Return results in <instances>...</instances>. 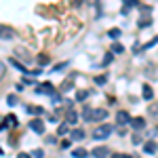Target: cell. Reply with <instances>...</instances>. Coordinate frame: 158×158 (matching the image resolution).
<instances>
[{
	"label": "cell",
	"instance_id": "6da1fadb",
	"mask_svg": "<svg viewBox=\"0 0 158 158\" xmlns=\"http://www.w3.org/2000/svg\"><path fill=\"white\" fill-rule=\"evenodd\" d=\"M112 133H114V129L110 124H99L93 129V139H108Z\"/></svg>",
	"mask_w": 158,
	"mask_h": 158
},
{
	"label": "cell",
	"instance_id": "7a4b0ae2",
	"mask_svg": "<svg viewBox=\"0 0 158 158\" xmlns=\"http://www.w3.org/2000/svg\"><path fill=\"white\" fill-rule=\"evenodd\" d=\"M116 120H118V124H131L133 118L129 116V112H127V110H120V112L116 114Z\"/></svg>",
	"mask_w": 158,
	"mask_h": 158
},
{
	"label": "cell",
	"instance_id": "3957f363",
	"mask_svg": "<svg viewBox=\"0 0 158 158\" xmlns=\"http://www.w3.org/2000/svg\"><path fill=\"white\" fill-rule=\"evenodd\" d=\"M36 93H40V95H42V93H44V95H53V93H55V89H53L51 82H42V85L36 86Z\"/></svg>",
	"mask_w": 158,
	"mask_h": 158
},
{
	"label": "cell",
	"instance_id": "277c9868",
	"mask_svg": "<svg viewBox=\"0 0 158 158\" xmlns=\"http://www.w3.org/2000/svg\"><path fill=\"white\" fill-rule=\"evenodd\" d=\"M30 129H32L34 133L42 135V133H44V122L40 120V118H36V120H32V122H30Z\"/></svg>",
	"mask_w": 158,
	"mask_h": 158
},
{
	"label": "cell",
	"instance_id": "5b68a950",
	"mask_svg": "<svg viewBox=\"0 0 158 158\" xmlns=\"http://www.w3.org/2000/svg\"><path fill=\"white\" fill-rule=\"evenodd\" d=\"M108 154H110V150L106 146H99V148L93 150V156H95V158H108Z\"/></svg>",
	"mask_w": 158,
	"mask_h": 158
},
{
	"label": "cell",
	"instance_id": "8992f818",
	"mask_svg": "<svg viewBox=\"0 0 158 158\" xmlns=\"http://www.w3.org/2000/svg\"><path fill=\"white\" fill-rule=\"evenodd\" d=\"M131 127H133L135 131H141V129H146V120H143L141 116H137V118H133V122H131Z\"/></svg>",
	"mask_w": 158,
	"mask_h": 158
},
{
	"label": "cell",
	"instance_id": "52a82bcc",
	"mask_svg": "<svg viewBox=\"0 0 158 158\" xmlns=\"http://www.w3.org/2000/svg\"><path fill=\"white\" fill-rule=\"evenodd\" d=\"M76 120H78V112L68 110V114H65V122H68V124H76Z\"/></svg>",
	"mask_w": 158,
	"mask_h": 158
},
{
	"label": "cell",
	"instance_id": "ba28073f",
	"mask_svg": "<svg viewBox=\"0 0 158 158\" xmlns=\"http://www.w3.org/2000/svg\"><path fill=\"white\" fill-rule=\"evenodd\" d=\"M70 139H72V141H80V139H85V131H82V129H74L72 133H70Z\"/></svg>",
	"mask_w": 158,
	"mask_h": 158
},
{
	"label": "cell",
	"instance_id": "9c48e42d",
	"mask_svg": "<svg viewBox=\"0 0 158 158\" xmlns=\"http://www.w3.org/2000/svg\"><path fill=\"white\" fill-rule=\"evenodd\" d=\"M27 114H32V116H42V114H44V110L40 108V106H27Z\"/></svg>",
	"mask_w": 158,
	"mask_h": 158
},
{
	"label": "cell",
	"instance_id": "30bf717a",
	"mask_svg": "<svg viewBox=\"0 0 158 158\" xmlns=\"http://www.w3.org/2000/svg\"><path fill=\"white\" fill-rule=\"evenodd\" d=\"M156 150H158L156 141H148V143H143V152H146V154H156Z\"/></svg>",
	"mask_w": 158,
	"mask_h": 158
},
{
	"label": "cell",
	"instance_id": "8fae6325",
	"mask_svg": "<svg viewBox=\"0 0 158 158\" xmlns=\"http://www.w3.org/2000/svg\"><path fill=\"white\" fill-rule=\"evenodd\" d=\"M137 2H139V0H124V4H122V9H120V11L124 13V15H127V13L131 11L133 6H137Z\"/></svg>",
	"mask_w": 158,
	"mask_h": 158
},
{
	"label": "cell",
	"instance_id": "7c38bea8",
	"mask_svg": "<svg viewBox=\"0 0 158 158\" xmlns=\"http://www.w3.org/2000/svg\"><path fill=\"white\" fill-rule=\"evenodd\" d=\"M15 124H17V116H6V118H4V122H2V129H6V127H15Z\"/></svg>",
	"mask_w": 158,
	"mask_h": 158
},
{
	"label": "cell",
	"instance_id": "4fadbf2b",
	"mask_svg": "<svg viewBox=\"0 0 158 158\" xmlns=\"http://www.w3.org/2000/svg\"><path fill=\"white\" fill-rule=\"evenodd\" d=\"M106 116H108L106 110H93V118H91V120H103Z\"/></svg>",
	"mask_w": 158,
	"mask_h": 158
},
{
	"label": "cell",
	"instance_id": "5bb4252c",
	"mask_svg": "<svg viewBox=\"0 0 158 158\" xmlns=\"http://www.w3.org/2000/svg\"><path fill=\"white\" fill-rule=\"evenodd\" d=\"M141 95H143V99H152V97H154V91H152V86L143 85V89H141Z\"/></svg>",
	"mask_w": 158,
	"mask_h": 158
},
{
	"label": "cell",
	"instance_id": "9a60e30c",
	"mask_svg": "<svg viewBox=\"0 0 158 158\" xmlns=\"http://www.w3.org/2000/svg\"><path fill=\"white\" fill-rule=\"evenodd\" d=\"M9 63H11V65H15V68H17V70H19V72H23V74H27V70H25V65H21V63H19V61L17 59H9Z\"/></svg>",
	"mask_w": 158,
	"mask_h": 158
},
{
	"label": "cell",
	"instance_id": "2e32d148",
	"mask_svg": "<svg viewBox=\"0 0 158 158\" xmlns=\"http://www.w3.org/2000/svg\"><path fill=\"white\" fill-rule=\"evenodd\" d=\"M72 156L74 158H86V150H82V148H76L72 152Z\"/></svg>",
	"mask_w": 158,
	"mask_h": 158
},
{
	"label": "cell",
	"instance_id": "e0dca14e",
	"mask_svg": "<svg viewBox=\"0 0 158 158\" xmlns=\"http://www.w3.org/2000/svg\"><path fill=\"white\" fill-rule=\"evenodd\" d=\"M72 80H74V76H70V78H68V80H65V82H63V85H61V91H63V93H65V91H70V89H72Z\"/></svg>",
	"mask_w": 158,
	"mask_h": 158
},
{
	"label": "cell",
	"instance_id": "ac0fdd59",
	"mask_svg": "<svg viewBox=\"0 0 158 158\" xmlns=\"http://www.w3.org/2000/svg\"><path fill=\"white\" fill-rule=\"evenodd\" d=\"M82 116H85V120H91V118H93V110L89 108V106H85V110H82Z\"/></svg>",
	"mask_w": 158,
	"mask_h": 158
},
{
	"label": "cell",
	"instance_id": "d6986e66",
	"mask_svg": "<svg viewBox=\"0 0 158 158\" xmlns=\"http://www.w3.org/2000/svg\"><path fill=\"white\" fill-rule=\"evenodd\" d=\"M108 36L112 38V40H116V38L120 36V30H118V27H112V30L108 32Z\"/></svg>",
	"mask_w": 158,
	"mask_h": 158
},
{
	"label": "cell",
	"instance_id": "ffe728a7",
	"mask_svg": "<svg viewBox=\"0 0 158 158\" xmlns=\"http://www.w3.org/2000/svg\"><path fill=\"white\" fill-rule=\"evenodd\" d=\"M86 97H89V93H86V91H78V93H76V101H85Z\"/></svg>",
	"mask_w": 158,
	"mask_h": 158
},
{
	"label": "cell",
	"instance_id": "44dd1931",
	"mask_svg": "<svg viewBox=\"0 0 158 158\" xmlns=\"http://www.w3.org/2000/svg\"><path fill=\"white\" fill-rule=\"evenodd\" d=\"M150 23H152V19H148V17H146V19L141 17V19L137 21V25H139V27H148V25H150Z\"/></svg>",
	"mask_w": 158,
	"mask_h": 158
},
{
	"label": "cell",
	"instance_id": "7402d4cb",
	"mask_svg": "<svg viewBox=\"0 0 158 158\" xmlns=\"http://www.w3.org/2000/svg\"><path fill=\"white\" fill-rule=\"evenodd\" d=\"M122 51H124L122 44H118V42H114V44H112V53H122Z\"/></svg>",
	"mask_w": 158,
	"mask_h": 158
},
{
	"label": "cell",
	"instance_id": "603a6c76",
	"mask_svg": "<svg viewBox=\"0 0 158 158\" xmlns=\"http://www.w3.org/2000/svg\"><path fill=\"white\" fill-rule=\"evenodd\" d=\"M38 63H40V65L49 63V55H38Z\"/></svg>",
	"mask_w": 158,
	"mask_h": 158
},
{
	"label": "cell",
	"instance_id": "cb8c5ba5",
	"mask_svg": "<svg viewBox=\"0 0 158 158\" xmlns=\"http://www.w3.org/2000/svg\"><path fill=\"white\" fill-rule=\"evenodd\" d=\"M6 103H9V106H15V103H17V95H9V97H6Z\"/></svg>",
	"mask_w": 158,
	"mask_h": 158
},
{
	"label": "cell",
	"instance_id": "d4e9b609",
	"mask_svg": "<svg viewBox=\"0 0 158 158\" xmlns=\"http://www.w3.org/2000/svg\"><path fill=\"white\" fill-rule=\"evenodd\" d=\"M57 133H59V135H65V133H68V124H59Z\"/></svg>",
	"mask_w": 158,
	"mask_h": 158
},
{
	"label": "cell",
	"instance_id": "484cf974",
	"mask_svg": "<svg viewBox=\"0 0 158 158\" xmlns=\"http://www.w3.org/2000/svg\"><path fill=\"white\" fill-rule=\"evenodd\" d=\"M42 154H44L42 150H34V152H32V156H34V158H42Z\"/></svg>",
	"mask_w": 158,
	"mask_h": 158
},
{
	"label": "cell",
	"instance_id": "4316f807",
	"mask_svg": "<svg viewBox=\"0 0 158 158\" xmlns=\"http://www.w3.org/2000/svg\"><path fill=\"white\" fill-rule=\"evenodd\" d=\"M95 82H97V85H106V76H97Z\"/></svg>",
	"mask_w": 158,
	"mask_h": 158
},
{
	"label": "cell",
	"instance_id": "83f0119b",
	"mask_svg": "<svg viewBox=\"0 0 158 158\" xmlns=\"http://www.w3.org/2000/svg\"><path fill=\"white\" fill-rule=\"evenodd\" d=\"M2 34H4L2 38H11V34H13V32H11V30H6V27H2Z\"/></svg>",
	"mask_w": 158,
	"mask_h": 158
},
{
	"label": "cell",
	"instance_id": "f1b7e54d",
	"mask_svg": "<svg viewBox=\"0 0 158 158\" xmlns=\"http://www.w3.org/2000/svg\"><path fill=\"white\" fill-rule=\"evenodd\" d=\"M154 44H158V36L154 38V40H152V42H148V44H146V49H150V47H154Z\"/></svg>",
	"mask_w": 158,
	"mask_h": 158
},
{
	"label": "cell",
	"instance_id": "f546056e",
	"mask_svg": "<svg viewBox=\"0 0 158 158\" xmlns=\"http://www.w3.org/2000/svg\"><path fill=\"white\" fill-rule=\"evenodd\" d=\"M150 114H158V106L154 103V106H150Z\"/></svg>",
	"mask_w": 158,
	"mask_h": 158
},
{
	"label": "cell",
	"instance_id": "4dcf8cb0",
	"mask_svg": "<svg viewBox=\"0 0 158 158\" xmlns=\"http://www.w3.org/2000/svg\"><path fill=\"white\" fill-rule=\"evenodd\" d=\"M110 61H112V55H110V53H108V55H106V57H103V65H108Z\"/></svg>",
	"mask_w": 158,
	"mask_h": 158
},
{
	"label": "cell",
	"instance_id": "1f68e13d",
	"mask_svg": "<svg viewBox=\"0 0 158 158\" xmlns=\"http://www.w3.org/2000/svg\"><path fill=\"white\" fill-rule=\"evenodd\" d=\"M133 143H141V137H139V135H137V133L133 135Z\"/></svg>",
	"mask_w": 158,
	"mask_h": 158
},
{
	"label": "cell",
	"instance_id": "d6a6232c",
	"mask_svg": "<svg viewBox=\"0 0 158 158\" xmlns=\"http://www.w3.org/2000/svg\"><path fill=\"white\" fill-rule=\"evenodd\" d=\"M53 103H55V106H59V103H61V97H57V95H55V97H53Z\"/></svg>",
	"mask_w": 158,
	"mask_h": 158
},
{
	"label": "cell",
	"instance_id": "836d02e7",
	"mask_svg": "<svg viewBox=\"0 0 158 158\" xmlns=\"http://www.w3.org/2000/svg\"><path fill=\"white\" fill-rule=\"evenodd\" d=\"M17 158H30V154H17Z\"/></svg>",
	"mask_w": 158,
	"mask_h": 158
},
{
	"label": "cell",
	"instance_id": "e575fe53",
	"mask_svg": "<svg viewBox=\"0 0 158 158\" xmlns=\"http://www.w3.org/2000/svg\"><path fill=\"white\" fill-rule=\"evenodd\" d=\"M112 158H124L122 154H112Z\"/></svg>",
	"mask_w": 158,
	"mask_h": 158
},
{
	"label": "cell",
	"instance_id": "d590c367",
	"mask_svg": "<svg viewBox=\"0 0 158 158\" xmlns=\"http://www.w3.org/2000/svg\"><path fill=\"white\" fill-rule=\"evenodd\" d=\"M124 158H133V156H124Z\"/></svg>",
	"mask_w": 158,
	"mask_h": 158
}]
</instances>
